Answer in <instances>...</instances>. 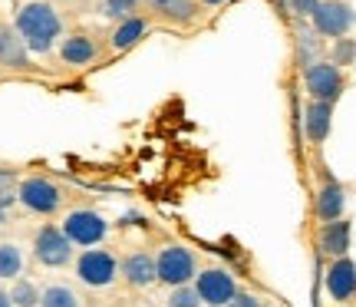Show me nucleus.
I'll list each match as a JSON object with an SVG mask.
<instances>
[{
  "label": "nucleus",
  "instance_id": "obj_1",
  "mask_svg": "<svg viewBox=\"0 0 356 307\" xmlns=\"http://www.w3.org/2000/svg\"><path fill=\"white\" fill-rule=\"evenodd\" d=\"M10 26L24 40L30 56H50L56 53L60 40L66 37V20L53 0H20L13 7Z\"/></svg>",
  "mask_w": 356,
  "mask_h": 307
},
{
  "label": "nucleus",
  "instance_id": "obj_2",
  "mask_svg": "<svg viewBox=\"0 0 356 307\" xmlns=\"http://www.w3.org/2000/svg\"><path fill=\"white\" fill-rule=\"evenodd\" d=\"M155 268H159V281L168 288H185L195 284L198 274V261L185 244H162L159 255H155Z\"/></svg>",
  "mask_w": 356,
  "mask_h": 307
},
{
  "label": "nucleus",
  "instance_id": "obj_3",
  "mask_svg": "<svg viewBox=\"0 0 356 307\" xmlns=\"http://www.w3.org/2000/svg\"><path fill=\"white\" fill-rule=\"evenodd\" d=\"M17 202L33 215H56L63 208V189L47 175H30L17 185Z\"/></svg>",
  "mask_w": 356,
  "mask_h": 307
},
{
  "label": "nucleus",
  "instance_id": "obj_4",
  "mask_svg": "<svg viewBox=\"0 0 356 307\" xmlns=\"http://www.w3.org/2000/svg\"><path fill=\"white\" fill-rule=\"evenodd\" d=\"M76 278L79 284H86V288H113L115 278H119V261L109 248H86L83 255L76 258Z\"/></svg>",
  "mask_w": 356,
  "mask_h": 307
},
{
  "label": "nucleus",
  "instance_id": "obj_5",
  "mask_svg": "<svg viewBox=\"0 0 356 307\" xmlns=\"http://www.w3.org/2000/svg\"><path fill=\"white\" fill-rule=\"evenodd\" d=\"M60 228H63V235L73 244H79V248H92V244H99L102 238L109 235V221H106L96 208H73V212H66L63 215Z\"/></svg>",
  "mask_w": 356,
  "mask_h": 307
},
{
  "label": "nucleus",
  "instance_id": "obj_6",
  "mask_svg": "<svg viewBox=\"0 0 356 307\" xmlns=\"http://www.w3.org/2000/svg\"><path fill=\"white\" fill-rule=\"evenodd\" d=\"M99 56H102V43L89 30H66V37L56 47V60L66 70H86V66L99 63Z\"/></svg>",
  "mask_w": 356,
  "mask_h": 307
},
{
  "label": "nucleus",
  "instance_id": "obj_7",
  "mask_svg": "<svg viewBox=\"0 0 356 307\" xmlns=\"http://www.w3.org/2000/svg\"><path fill=\"white\" fill-rule=\"evenodd\" d=\"M152 17H145V13H136V17H126V20H119L106 30V40H102V53L106 56H122V53L136 50L142 40L152 33Z\"/></svg>",
  "mask_w": 356,
  "mask_h": 307
},
{
  "label": "nucleus",
  "instance_id": "obj_8",
  "mask_svg": "<svg viewBox=\"0 0 356 307\" xmlns=\"http://www.w3.org/2000/svg\"><path fill=\"white\" fill-rule=\"evenodd\" d=\"M304 90L310 100L317 102H337L343 96V70L330 60H317V63L304 66Z\"/></svg>",
  "mask_w": 356,
  "mask_h": 307
},
{
  "label": "nucleus",
  "instance_id": "obj_9",
  "mask_svg": "<svg viewBox=\"0 0 356 307\" xmlns=\"http://www.w3.org/2000/svg\"><path fill=\"white\" fill-rule=\"evenodd\" d=\"M33 258L43 268H66L73 261V242L63 235L60 225H43L33 235Z\"/></svg>",
  "mask_w": 356,
  "mask_h": 307
},
{
  "label": "nucleus",
  "instance_id": "obj_10",
  "mask_svg": "<svg viewBox=\"0 0 356 307\" xmlns=\"http://www.w3.org/2000/svg\"><path fill=\"white\" fill-rule=\"evenodd\" d=\"M145 17H152V24L178 26V30H191L202 17L198 0H142Z\"/></svg>",
  "mask_w": 356,
  "mask_h": 307
},
{
  "label": "nucleus",
  "instance_id": "obj_11",
  "mask_svg": "<svg viewBox=\"0 0 356 307\" xmlns=\"http://www.w3.org/2000/svg\"><path fill=\"white\" fill-rule=\"evenodd\" d=\"M195 291L204 307H228L238 294V281L225 268H204L195 274Z\"/></svg>",
  "mask_w": 356,
  "mask_h": 307
},
{
  "label": "nucleus",
  "instance_id": "obj_12",
  "mask_svg": "<svg viewBox=\"0 0 356 307\" xmlns=\"http://www.w3.org/2000/svg\"><path fill=\"white\" fill-rule=\"evenodd\" d=\"M310 24H314V33H317V37L343 40L346 33H350V26L356 24V13L343 0H320L317 13L310 17Z\"/></svg>",
  "mask_w": 356,
  "mask_h": 307
},
{
  "label": "nucleus",
  "instance_id": "obj_13",
  "mask_svg": "<svg viewBox=\"0 0 356 307\" xmlns=\"http://www.w3.org/2000/svg\"><path fill=\"white\" fill-rule=\"evenodd\" d=\"M119 278H126L129 288L136 291H145L159 281V268H155V255L149 251H132L129 258L119 261Z\"/></svg>",
  "mask_w": 356,
  "mask_h": 307
},
{
  "label": "nucleus",
  "instance_id": "obj_14",
  "mask_svg": "<svg viewBox=\"0 0 356 307\" xmlns=\"http://www.w3.org/2000/svg\"><path fill=\"white\" fill-rule=\"evenodd\" d=\"M327 294L337 301V304H350L356 297V265L350 258H337L330 268H327Z\"/></svg>",
  "mask_w": 356,
  "mask_h": 307
},
{
  "label": "nucleus",
  "instance_id": "obj_15",
  "mask_svg": "<svg viewBox=\"0 0 356 307\" xmlns=\"http://www.w3.org/2000/svg\"><path fill=\"white\" fill-rule=\"evenodd\" d=\"M343 212H346V189L337 179H327L323 185H320V192H317L314 215H317L323 225H330V221H340Z\"/></svg>",
  "mask_w": 356,
  "mask_h": 307
},
{
  "label": "nucleus",
  "instance_id": "obj_16",
  "mask_svg": "<svg viewBox=\"0 0 356 307\" xmlns=\"http://www.w3.org/2000/svg\"><path fill=\"white\" fill-rule=\"evenodd\" d=\"M330 126H333V106L330 102H317V100L307 102V109H304V136H307V142L320 145V142L330 136Z\"/></svg>",
  "mask_w": 356,
  "mask_h": 307
},
{
  "label": "nucleus",
  "instance_id": "obj_17",
  "mask_svg": "<svg viewBox=\"0 0 356 307\" xmlns=\"http://www.w3.org/2000/svg\"><path fill=\"white\" fill-rule=\"evenodd\" d=\"M0 66L7 70H26L30 66V50L24 47V40L17 37L13 26L0 24Z\"/></svg>",
  "mask_w": 356,
  "mask_h": 307
},
{
  "label": "nucleus",
  "instance_id": "obj_18",
  "mask_svg": "<svg viewBox=\"0 0 356 307\" xmlns=\"http://www.w3.org/2000/svg\"><path fill=\"white\" fill-rule=\"evenodd\" d=\"M317 244L323 255H330L333 261L337 258H346V251H350V221H330V225H323L317 235Z\"/></svg>",
  "mask_w": 356,
  "mask_h": 307
},
{
  "label": "nucleus",
  "instance_id": "obj_19",
  "mask_svg": "<svg viewBox=\"0 0 356 307\" xmlns=\"http://www.w3.org/2000/svg\"><path fill=\"white\" fill-rule=\"evenodd\" d=\"M142 10V0H92V17L96 20H109V26L126 20V17H136Z\"/></svg>",
  "mask_w": 356,
  "mask_h": 307
},
{
  "label": "nucleus",
  "instance_id": "obj_20",
  "mask_svg": "<svg viewBox=\"0 0 356 307\" xmlns=\"http://www.w3.org/2000/svg\"><path fill=\"white\" fill-rule=\"evenodd\" d=\"M40 307H83V297L70 284H47L40 294Z\"/></svg>",
  "mask_w": 356,
  "mask_h": 307
},
{
  "label": "nucleus",
  "instance_id": "obj_21",
  "mask_svg": "<svg viewBox=\"0 0 356 307\" xmlns=\"http://www.w3.org/2000/svg\"><path fill=\"white\" fill-rule=\"evenodd\" d=\"M20 274H24V251H20V244L3 242L0 244V278H3V281H13V278H20Z\"/></svg>",
  "mask_w": 356,
  "mask_h": 307
},
{
  "label": "nucleus",
  "instance_id": "obj_22",
  "mask_svg": "<svg viewBox=\"0 0 356 307\" xmlns=\"http://www.w3.org/2000/svg\"><path fill=\"white\" fill-rule=\"evenodd\" d=\"M40 294H43V291H40L33 281H26V278H17L10 288L13 307H40Z\"/></svg>",
  "mask_w": 356,
  "mask_h": 307
},
{
  "label": "nucleus",
  "instance_id": "obj_23",
  "mask_svg": "<svg viewBox=\"0 0 356 307\" xmlns=\"http://www.w3.org/2000/svg\"><path fill=\"white\" fill-rule=\"evenodd\" d=\"M165 307H204L198 291H195V284H185V288H172L168 291V301Z\"/></svg>",
  "mask_w": 356,
  "mask_h": 307
},
{
  "label": "nucleus",
  "instance_id": "obj_24",
  "mask_svg": "<svg viewBox=\"0 0 356 307\" xmlns=\"http://www.w3.org/2000/svg\"><path fill=\"white\" fill-rule=\"evenodd\" d=\"M287 7H291V13L297 20H310V17L317 13L320 0H287Z\"/></svg>",
  "mask_w": 356,
  "mask_h": 307
},
{
  "label": "nucleus",
  "instance_id": "obj_25",
  "mask_svg": "<svg viewBox=\"0 0 356 307\" xmlns=\"http://www.w3.org/2000/svg\"><path fill=\"white\" fill-rule=\"evenodd\" d=\"M228 307H264V304H261L254 294H248V291H238V294H234V301H231Z\"/></svg>",
  "mask_w": 356,
  "mask_h": 307
},
{
  "label": "nucleus",
  "instance_id": "obj_26",
  "mask_svg": "<svg viewBox=\"0 0 356 307\" xmlns=\"http://www.w3.org/2000/svg\"><path fill=\"white\" fill-rule=\"evenodd\" d=\"M225 3H231V0H198L202 10H218V7H225Z\"/></svg>",
  "mask_w": 356,
  "mask_h": 307
},
{
  "label": "nucleus",
  "instance_id": "obj_27",
  "mask_svg": "<svg viewBox=\"0 0 356 307\" xmlns=\"http://www.w3.org/2000/svg\"><path fill=\"white\" fill-rule=\"evenodd\" d=\"M13 182V172H7V168H0V192H7V185Z\"/></svg>",
  "mask_w": 356,
  "mask_h": 307
},
{
  "label": "nucleus",
  "instance_id": "obj_28",
  "mask_svg": "<svg viewBox=\"0 0 356 307\" xmlns=\"http://www.w3.org/2000/svg\"><path fill=\"white\" fill-rule=\"evenodd\" d=\"M0 307H13V301H10V291H0Z\"/></svg>",
  "mask_w": 356,
  "mask_h": 307
},
{
  "label": "nucleus",
  "instance_id": "obj_29",
  "mask_svg": "<svg viewBox=\"0 0 356 307\" xmlns=\"http://www.w3.org/2000/svg\"><path fill=\"white\" fill-rule=\"evenodd\" d=\"M3 218H7V215H3V208H0V225H3Z\"/></svg>",
  "mask_w": 356,
  "mask_h": 307
}]
</instances>
